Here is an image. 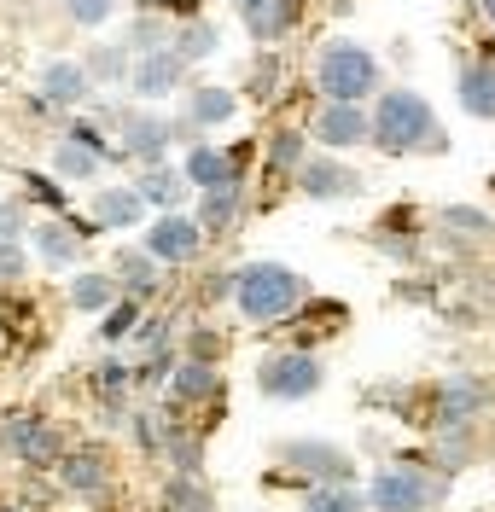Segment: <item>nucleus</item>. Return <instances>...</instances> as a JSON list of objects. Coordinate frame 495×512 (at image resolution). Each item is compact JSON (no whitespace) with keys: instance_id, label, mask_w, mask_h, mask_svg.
I'll return each instance as SVG.
<instances>
[{"instance_id":"nucleus-1","label":"nucleus","mask_w":495,"mask_h":512,"mask_svg":"<svg viewBox=\"0 0 495 512\" xmlns=\"http://www.w3.org/2000/svg\"><path fill=\"white\" fill-rule=\"evenodd\" d=\"M373 146L391 158H414V152H449V134L437 123L426 94L414 88H385L373 99Z\"/></svg>"},{"instance_id":"nucleus-2","label":"nucleus","mask_w":495,"mask_h":512,"mask_svg":"<svg viewBox=\"0 0 495 512\" xmlns=\"http://www.w3.org/2000/svg\"><path fill=\"white\" fill-rule=\"evenodd\" d=\"M233 303L251 326H280V320L303 315L309 286L286 262H245V268H233Z\"/></svg>"},{"instance_id":"nucleus-3","label":"nucleus","mask_w":495,"mask_h":512,"mask_svg":"<svg viewBox=\"0 0 495 512\" xmlns=\"http://www.w3.org/2000/svg\"><path fill=\"white\" fill-rule=\"evenodd\" d=\"M385 70H379V53H367L362 41H327L321 53H315V88L327 94V105H367V99H379L385 88Z\"/></svg>"},{"instance_id":"nucleus-4","label":"nucleus","mask_w":495,"mask_h":512,"mask_svg":"<svg viewBox=\"0 0 495 512\" xmlns=\"http://www.w3.org/2000/svg\"><path fill=\"white\" fill-rule=\"evenodd\" d=\"M373 512H437L449 501V472H437L431 460H396L367 478Z\"/></svg>"},{"instance_id":"nucleus-5","label":"nucleus","mask_w":495,"mask_h":512,"mask_svg":"<svg viewBox=\"0 0 495 512\" xmlns=\"http://www.w3.org/2000/svg\"><path fill=\"white\" fill-rule=\"evenodd\" d=\"M274 460H280V478L274 483H297L303 495L327 489V483H356V454L327 443V437H292V443L274 448Z\"/></svg>"},{"instance_id":"nucleus-6","label":"nucleus","mask_w":495,"mask_h":512,"mask_svg":"<svg viewBox=\"0 0 495 512\" xmlns=\"http://www.w3.org/2000/svg\"><path fill=\"white\" fill-rule=\"evenodd\" d=\"M327 384V367L315 350H274L257 361V390L268 402H309Z\"/></svg>"},{"instance_id":"nucleus-7","label":"nucleus","mask_w":495,"mask_h":512,"mask_svg":"<svg viewBox=\"0 0 495 512\" xmlns=\"http://www.w3.org/2000/svg\"><path fill=\"white\" fill-rule=\"evenodd\" d=\"M111 140H117V158H134L140 169H152V163H169L175 128H169V117H158V111L129 105V111H111Z\"/></svg>"},{"instance_id":"nucleus-8","label":"nucleus","mask_w":495,"mask_h":512,"mask_svg":"<svg viewBox=\"0 0 495 512\" xmlns=\"http://www.w3.org/2000/svg\"><path fill=\"white\" fill-rule=\"evenodd\" d=\"M0 448L18 460V466H30V472H47V466H59L70 448H65V431L53 425V419L41 414H12L0 425Z\"/></svg>"},{"instance_id":"nucleus-9","label":"nucleus","mask_w":495,"mask_h":512,"mask_svg":"<svg viewBox=\"0 0 495 512\" xmlns=\"http://www.w3.org/2000/svg\"><path fill=\"white\" fill-rule=\"evenodd\" d=\"M484 414H490V384L466 379V373L461 379H443L437 390H431V402H426V425L431 431H472Z\"/></svg>"},{"instance_id":"nucleus-10","label":"nucleus","mask_w":495,"mask_h":512,"mask_svg":"<svg viewBox=\"0 0 495 512\" xmlns=\"http://www.w3.org/2000/svg\"><path fill=\"white\" fill-rule=\"evenodd\" d=\"M88 239H99L94 216H88V222H76V216H47V222H35V233H30L35 256H41L47 268H76L82 251H88Z\"/></svg>"},{"instance_id":"nucleus-11","label":"nucleus","mask_w":495,"mask_h":512,"mask_svg":"<svg viewBox=\"0 0 495 512\" xmlns=\"http://www.w3.org/2000/svg\"><path fill=\"white\" fill-rule=\"evenodd\" d=\"M204 227H198V216H187V210H175V216H152V227H146V251L158 256L164 268H187L198 251H204Z\"/></svg>"},{"instance_id":"nucleus-12","label":"nucleus","mask_w":495,"mask_h":512,"mask_svg":"<svg viewBox=\"0 0 495 512\" xmlns=\"http://www.w3.org/2000/svg\"><path fill=\"white\" fill-rule=\"evenodd\" d=\"M309 140H321L332 158L356 152V146H373V111L367 105H321L315 123H309Z\"/></svg>"},{"instance_id":"nucleus-13","label":"nucleus","mask_w":495,"mask_h":512,"mask_svg":"<svg viewBox=\"0 0 495 512\" xmlns=\"http://www.w3.org/2000/svg\"><path fill=\"white\" fill-rule=\"evenodd\" d=\"M181 169H187L193 192L233 187V181H245V146H233V152H228V146H210V140H198V146H187Z\"/></svg>"},{"instance_id":"nucleus-14","label":"nucleus","mask_w":495,"mask_h":512,"mask_svg":"<svg viewBox=\"0 0 495 512\" xmlns=\"http://www.w3.org/2000/svg\"><path fill=\"white\" fill-rule=\"evenodd\" d=\"M35 94L47 99L53 111H76V105H94V76H88V64L82 59H47L41 64V88Z\"/></svg>"},{"instance_id":"nucleus-15","label":"nucleus","mask_w":495,"mask_h":512,"mask_svg":"<svg viewBox=\"0 0 495 512\" xmlns=\"http://www.w3.org/2000/svg\"><path fill=\"white\" fill-rule=\"evenodd\" d=\"M297 192L315 198V204H338V198H356V192H362V175H356L344 158L321 152V158H309L303 169H297Z\"/></svg>"},{"instance_id":"nucleus-16","label":"nucleus","mask_w":495,"mask_h":512,"mask_svg":"<svg viewBox=\"0 0 495 512\" xmlns=\"http://www.w3.org/2000/svg\"><path fill=\"white\" fill-rule=\"evenodd\" d=\"M187 70H193V64L181 59L175 47H158V53L134 59L129 88H134V99H169V94H181V88H187Z\"/></svg>"},{"instance_id":"nucleus-17","label":"nucleus","mask_w":495,"mask_h":512,"mask_svg":"<svg viewBox=\"0 0 495 512\" xmlns=\"http://www.w3.org/2000/svg\"><path fill=\"white\" fill-rule=\"evenodd\" d=\"M134 187H140V198H146V210H158V216H175V210L193 198V181H187L181 163H152V169H140Z\"/></svg>"},{"instance_id":"nucleus-18","label":"nucleus","mask_w":495,"mask_h":512,"mask_svg":"<svg viewBox=\"0 0 495 512\" xmlns=\"http://www.w3.org/2000/svg\"><path fill=\"white\" fill-rule=\"evenodd\" d=\"M53 472H59V489L76 495V501H94V495H105V483H111V466H105L99 448H70Z\"/></svg>"},{"instance_id":"nucleus-19","label":"nucleus","mask_w":495,"mask_h":512,"mask_svg":"<svg viewBox=\"0 0 495 512\" xmlns=\"http://www.w3.org/2000/svg\"><path fill=\"white\" fill-rule=\"evenodd\" d=\"M111 274H117V286H123V297H158V286H164V262L146 251V245H123V251L111 256Z\"/></svg>"},{"instance_id":"nucleus-20","label":"nucleus","mask_w":495,"mask_h":512,"mask_svg":"<svg viewBox=\"0 0 495 512\" xmlns=\"http://www.w3.org/2000/svg\"><path fill=\"white\" fill-rule=\"evenodd\" d=\"M222 396V367L216 361H175V373H169V402H181V408H204V402H216Z\"/></svg>"},{"instance_id":"nucleus-21","label":"nucleus","mask_w":495,"mask_h":512,"mask_svg":"<svg viewBox=\"0 0 495 512\" xmlns=\"http://www.w3.org/2000/svg\"><path fill=\"white\" fill-rule=\"evenodd\" d=\"M94 222L99 233H129V227L146 222V198H140V187H99L94 192Z\"/></svg>"},{"instance_id":"nucleus-22","label":"nucleus","mask_w":495,"mask_h":512,"mask_svg":"<svg viewBox=\"0 0 495 512\" xmlns=\"http://www.w3.org/2000/svg\"><path fill=\"white\" fill-rule=\"evenodd\" d=\"M117 303H123V286H117L111 268H76V280H70V309L76 315H105Z\"/></svg>"},{"instance_id":"nucleus-23","label":"nucleus","mask_w":495,"mask_h":512,"mask_svg":"<svg viewBox=\"0 0 495 512\" xmlns=\"http://www.w3.org/2000/svg\"><path fill=\"white\" fill-rule=\"evenodd\" d=\"M455 94H461V111H466V117H484V123H495V64H490V59L461 64V76H455Z\"/></svg>"},{"instance_id":"nucleus-24","label":"nucleus","mask_w":495,"mask_h":512,"mask_svg":"<svg viewBox=\"0 0 495 512\" xmlns=\"http://www.w3.org/2000/svg\"><path fill=\"white\" fill-rule=\"evenodd\" d=\"M198 227L210 233V239H222L239 216H245V181H233V187H216V192H198Z\"/></svg>"},{"instance_id":"nucleus-25","label":"nucleus","mask_w":495,"mask_h":512,"mask_svg":"<svg viewBox=\"0 0 495 512\" xmlns=\"http://www.w3.org/2000/svg\"><path fill=\"white\" fill-rule=\"evenodd\" d=\"M181 117H187L193 128H222V123L239 117V94H233V88H193Z\"/></svg>"},{"instance_id":"nucleus-26","label":"nucleus","mask_w":495,"mask_h":512,"mask_svg":"<svg viewBox=\"0 0 495 512\" xmlns=\"http://www.w3.org/2000/svg\"><path fill=\"white\" fill-rule=\"evenodd\" d=\"M292 24H297V0H257V6L245 12V30H251V41H263V47L286 41Z\"/></svg>"},{"instance_id":"nucleus-27","label":"nucleus","mask_w":495,"mask_h":512,"mask_svg":"<svg viewBox=\"0 0 495 512\" xmlns=\"http://www.w3.org/2000/svg\"><path fill=\"white\" fill-rule=\"evenodd\" d=\"M88 76H94V88H123L134 76V53L123 47V41H99V47H88Z\"/></svg>"},{"instance_id":"nucleus-28","label":"nucleus","mask_w":495,"mask_h":512,"mask_svg":"<svg viewBox=\"0 0 495 512\" xmlns=\"http://www.w3.org/2000/svg\"><path fill=\"white\" fill-rule=\"evenodd\" d=\"M216 495L204 478H187V472H169L164 478V512H210Z\"/></svg>"},{"instance_id":"nucleus-29","label":"nucleus","mask_w":495,"mask_h":512,"mask_svg":"<svg viewBox=\"0 0 495 512\" xmlns=\"http://www.w3.org/2000/svg\"><path fill=\"white\" fill-rule=\"evenodd\" d=\"M99 169H105V158H99V152H88V146H76V140H59V146H53V175H59V181H76V187H82V181H94Z\"/></svg>"},{"instance_id":"nucleus-30","label":"nucleus","mask_w":495,"mask_h":512,"mask_svg":"<svg viewBox=\"0 0 495 512\" xmlns=\"http://www.w3.org/2000/svg\"><path fill=\"white\" fill-rule=\"evenodd\" d=\"M140 320H146V303H140V297H123L117 309L99 315V344H111V350H117V344H134Z\"/></svg>"},{"instance_id":"nucleus-31","label":"nucleus","mask_w":495,"mask_h":512,"mask_svg":"<svg viewBox=\"0 0 495 512\" xmlns=\"http://www.w3.org/2000/svg\"><path fill=\"white\" fill-rule=\"evenodd\" d=\"M169 47H175V53H181L187 64H204L210 53H216V47H222V30H216L210 18H187V24L175 30V41H169Z\"/></svg>"},{"instance_id":"nucleus-32","label":"nucleus","mask_w":495,"mask_h":512,"mask_svg":"<svg viewBox=\"0 0 495 512\" xmlns=\"http://www.w3.org/2000/svg\"><path fill=\"white\" fill-rule=\"evenodd\" d=\"M94 390L105 408H129V390H134V367L129 361H117V355H105L94 367Z\"/></svg>"},{"instance_id":"nucleus-33","label":"nucleus","mask_w":495,"mask_h":512,"mask_svg":"<svg viewBox=\"0 0 495 512\" xmlns=\"http://www.w3.org/2000/svg\"><path fill=\"white\" fill-rule=\"evenodd\" d=\"M303 512H373L367 489L356 483H327V489H309L303 495Z\"/></svg>"},{"instance_id":"nucleus-34","label":"nucleus","mask_w":495,"mask_h":512,"mask_svg":"<svg viewBox=\"0 0 495 512\" xmlns=\"http://www.w3.org/2000/svg\"><path fill=\"white\" fill-rule=\"evenodd\" d=\"M169 41H175V30H169V24L158 18V12H140V18H134L129 30H123V47H129L134 59L158 53V47H169Z\"/></svg>"},{"instance_id":"nucleus-35","label":"nucleus","mask_w":495,"mask_h":512,"mask_svg":"<svg viewBox=\"0 0 495 512\" xmlns=\"http://www.w3.org/2000/svg\"><path fill=\"white\" fill-rule=\"evenodd\" d=\"M268 163H274L280 175H297V169L309 163V134H303V128H280V134L268 140Z\"/></svg>"},{"instance_id":"nucleus-36","label":"nucleus","mask_w":495,"mask_h":512,"mask_svg":"<svg viewBox=\"0 0 495 512\" xmlns=\"http://www.w3.org/2000/svg\"><path fill=\"white\" fill-rule=\"evenodd\" d=\"M24 204H41V210H53V216H70L65 210L70 198H65V181H59V175H35L30 169V175H24Z\"/></svg>"},{"instance_id":"nucleus-37","label":"nucleus","mask_w":495,"mask_h":512,"mask_svg":"<svg viewBox=\"0 0 495 512\" xmlns=\"http://www.w3.org/2000/svg\"><path fill=\"white\" fill-rule=\"evenodd\" d=\"M65 140H76V146L99 152L105 163H117V140H111V134H105V128L94 123V117H70V123H65Z\"/></svg>"},{"instance_id":"nucleus-38","label":"nucleus","mask_w":495,"mask_h":512,"mask_svg":"<svg viewBox=\"0 0 495 512\" xmlns=\"http://www.w3.org/2000/svg\"><path fill=\"white\" fill-rule=\"evenodd\" d=\"M117 12H123V0H65V18H70V24H82V30L111 24Z\"/></svg>"},{"instance_id":"nucleus-39","label":"nucleus","mask_w":495,"mask_h":512,"mask_svg":"<svg viewBox=\"0 0 495 512\" xmlns=\"http://www.w3.org/2000/svg\"><path fill=\"white\" fill-rule=\"evenodd\" d=\"M437 222H443V227H455L461 239H490V233H495L490 216H484V210H466V204H449V210H443Z\"/></svg>"},{"instance_id":"nucleus-40","label":"nucleus","mask_w":495,"mask_h":512,"mask_svg":"<svg viewBox=\"0 0 495 512\" xmlns=\"http://www.w3.org/2000/svg\"><path fill=\"white\" fill-rule=\"evenodd\" d=\"M129 431H134V448L140 454H164L169 448V419H158V414H134Z\"/></svg>"},{"instance_id":"nucleus-41","label":"nucleus","mask_w":495,"mask_h":512,"mask_svg":"<svg viewBox=\"0 0 495 512\" xmlns=\"http://www.w3.org/2000/svg\"><path fill=\"white\" fill-rule=\"evenodd\" d=\"M169 344H175V332H169L164 315H146V320H140V332H134V350H140V361H146V355H169Z\"/></svg>"},{"instance_id":"nucleus-42","label":"nucleus","mask_w":495,"mask_h":512,"mask_svg":"<svg viewBox=\"0 0 495 512\" xmlns=\"http://www.w3.org/2000/svg\"><path fill=\"white\" fill-rule=\"evenodd\" d=\"M30 233H35L30 204H24V198H0V239H18V245H30Z\"/></svg>"},{"instance_id":"nucleus-43","label":"nucleus","mask_w":495,"mask_h":512,"mask_svg":"<svg viewBox=\"0 0 495 512\" xmlns=\"http://www.w3.org/2000/svg\"><path fill=\"white\" fill-rule=\"evenodd\" d=\"M24 268H30V245H18V239H0V286L24 280Z\"/></svg>"},{"instance_id":"nucleus-44","label":"nucleus","mask_w":495,"mask_h":512,"mask_svg":"<svg viewBox=\"0 0 495 512\" xmlns=\"http://www.w3.org/2000/svg\"><path fill=\"white\" fill-rule=\"evenodd\" d=\"M274 88H280V53H263L251 70V99H274Z\"/></svg>"},{"instance_id":"nucleus-45","label":"nucleus","mask_w":495,"mask_h":512,"mask_svg":"<svg viewBox=\"0 0 495 512\" xmlns=\"http://www.w3.org/2000/svg\"><path fill=\"white\" fill-rule=\"evenodd\" d=\"M216 355H222V332L193 326V332H187V361H216Z\"/></svg>"},{"instance_id":"nucleus-46","label":"nucleus","mask_w":495,"mask_h":512,"mask_svg":"<svg viewBox=\"0 0 495 512\" xmlns=\"http://www.w3.org/2000/svg\"><path fill=\"white\" fill-rule=\"evenodd\" d=\"M204 297H210V303H228L233 297V274H210V280H204Z\"/></svg>"},{"instance_id":"nucleus-47","label":"nucleus","mask_w":495,"mask_h":512,"mask_svg":"<svg viewBox=\"0 0 495 512\" xmlns=\"http://www.w3.org/2000/svg\"><path fill=\"white\" fill-rule=\"evenodd\" d=\"M478 12H484V18L495 24V0H478Z\"/></svg>"},{"instance_id":"nucleus-48","label":"nucleus","mask_w":495,"mask_h":512,"mask_svg":"<svg viewBox=\"0 0 495 512\" xmlns=\"http://www.w3.org/2000/svg\"><path fill=\"white\" fill-rule=\"evenodd\" d=\"M233 6H239V12H251V6H257V0H233Z\"/></svg>"}]
</instances>
